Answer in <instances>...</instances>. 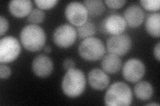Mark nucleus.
<instances>
[{"label":"nucleus","mask_w":160,"mask_h":106,"mask_svg":"<svg viewBox=\"0 0 160 106\" xmlns=\"http://www.w3.org/2000/svg\"><path fill=\"white\" fill-rule=\"evenodd\" d=\"M19 37L23 47L31 52L42 50L46 41L44 30L36 24H29L25 26L20 32Z\"/></svg>","instance_id":"f257e3e1"},{"label":"nucleus","mask_w":160,"mask_h":106,"mask_svg":"<svg viewBox=\"0 0 160 106\" xmlns=\"http://www.w3.org/2000/svg\"><path fill=\"white\" fill-rule=\"evenodd\" d=\"M86 79L84 73L79 69L72 68L67 70L62 82V89L67 96L75 98L84 92Z\"/></svg>","instance_id":"f03ea898"},{"label":"nucleus","mask_w":160,"mask_h":106,"mask_svg":"<svg viewBox=\"0 0 160 106\" xmlns=\"http://www.w3.org/2000/svg\"><path fill=\"white\" fill-rule=\"evenodd\" d=\"M132 91L129 85L123 82H116L106 91L104 102L108 106L129 105L132 104Z\"/></svg>","instance_id":"7ed1b4c3"},{"label":"nucleus","mask_w":160,"mask_h":106,"mask_svg":"<svg viewBox=\"0 0 160 106\" xmlns=\"http://www.w3.org/2000/svg\"><path fill=\"white\" fill-rule=\"evenodd\" d=\"M78 53L83 59L96 61L104 56L106 47L101 39L92 37L83 39L79 44Z\"/></svg>","instance_id":"20e7f679"},{"label":"nucleus","mask_w":160,"mask_h":106,"mask_svg":"<svg viewBox=\"0 0 160 106\" xmlns=\"http://www.w3.org/2000/svg\"><path fill=\"white\" fill-rule=\"evenodd\" d=\"M21 52L18 40L13 36H7L0 40V62L8 63L17 59Z\"/></svg>","instance_id":"39448f33"},{"label":"nucleus","mask_w":160,"mask_h":106,"mask_svg":"<svg viewBox=\"0 0 160 106\" xmlns=\"http://www.w3.org/2000/svg\"><path fill=\"white\" fill-rule=\"evenodd\" d=\"M78 37L77 31L72 25L62 24L55 29L53 40L58 47L68 48L76 42Z\"/></svg>","instance_id":"423d86ee"},{"label":"nucleus","mask_w":160,"mask_h":106,"mask_svg":"<svg viewBox=\"0 0 160 106\" xmlns=\"http://www.w3.org/2000/svg\"><path fill=\"white\" fill-rule=\"evenodd\" d=\"M127 27L126 20L118 13L109 15L100 23L99 29L102 33L118 35L122 34Z\"/></svg>","instance_id":"0eeeda50"},{"label":"nucleus","mask_w":160,"mask_h":106,"mask_svg":"<svg viewBox=\"0 0 160 106\" xmlns=\"http://www.w3.org/2000/svg\"><path fill=\"white\" fill-rule=\"evenodd\" d=\"M65 16L68 21L76 27H79L88 21V12L83 3L72 2L65 9Z\"/></svg>","instance_id":"6e6552de"},{"label":"nucleus","mask_w":160,"mask_h":106,"mask_svg":"<svg viewBox=\"0 0 160 106\" xmlns=\"http://www.w3.org/2000/svg\"><path fill=\"white\" fill-rule=\"evenodd\" d=\"M146 73V66L139 59L133 58L128 60L122 68L123 76L127 81L135 83L139 82Z\"/></svg>","instance_id":"1a4fd4ad"},{"label":"nucleus","mask_w":160,"mask_h":106,"mask_svg":"<svg viewBox=\"0 0 160 106\" xmlns=\"http://www.w3.org/2000/svg\"><path fill=\"white\" fill-rule=\"evenodd\" d=\"M107 49L109 53L118 56H123L126 54L132 46V41L129 35L120 34L112 35L107 41Z\"/></svg>","instance_id":"9d476101"},{"label":"nucleus","mask_w":160,"mask_h":106,"mask_svg":"<svg viewBox=\"0 0 160 106\" xmlns=\"http://www.w3.org/2000/svg\"><path fill=\"white\" fill-rule=\"evenodd\" d=\"M32 68L33 73L40 78H46L51 75L53 70V63L46 54H39L34 58Z\"/></svg>","instance_id":"9b49d317"},{"label":"nucleus","mask_w":160,"mask_h":106,"mask_svg":"<svg viewBox=\"0 0 160 106\" xmlns=\"http://www.w3.org/2000/svg\"><path fill=\"white\" fill-rule=\"evenodd\" d=\"M88 82L93 89L102 91L106 89L110 82V78L104 70L93 68L88 76Z\"/></svg>","instance_id":"f8f14e48"},{"label":"nucleus","mask_w":160,"mask_h":106,"mask_svg":"<svg viewBox=\"0 0 160 106\" xmlns=\"http://www.w3.org/2000/svg\"><path fill=\"white\" fill-rule=\"evenodd\" d=\"M123 18L129 27L136 28L143 22L145 13L143 10L139 6L132 4L125 10Z\"/></svg>","instance_id":"ddd939ff"},{"label":"nucleus","mask_w":160,"mask_h":106,"mask_svg":"<svg viewBox=\"0 0 160 106\" xmlns=\"http://www.w3.org/2000/svg\"><path fill=\"white\" fill-rule=\"evenodd\" d=\"M33 8V3L30 0H12L8 3L9 12L14 17L23 18L28 16Z\"/></svg>","instance_id":"4468645a"},{"label":"nucleus","mask_w":160,"mask_h":106,"mask_svg":"<svg viewBox=\"0 0 160 106\" xmlns=\"http://www.w3.org/2000/svg\"><path fill=\"white\" fill-rule=\"evenodd\" d=\"M101 66L106 73L115 74L122 68V61L118 55L109 53L103 57Z\"/></svg>","instance_id":"2eb2a0df"},{"label":"nucleus","mask_w":160,"mask_h":106,"mask_svg":"<svg viewBox=\"0 0 160 106\" xmlns=\"http://www.w3.org/2000/svg\"><path fill=\"white\" fill-rule=\"evenodd\" d=\"M160 13L155 12L149 14L146 21V29L148 34L153 37H160Z\"/></svg>","instance_id":"dca6fc26"},{"label":"nucleus","mask_w":160,"mask_h":106,"mask_svg":"<svg viewBox=\"0 0 160 106\" xmlns=\"http://www.w3.org/2000/svg\"><path fill=\"white\" fill-rule=\"evenodd\" d=\"M134 94L138 99L146 101L151 99L153 94L152 84L146 81H139L134 87Z\"/></svg>","instance_id":"f3484780"},{"label":"nucleus","mask_w":160,"mask_h":106,"mask_svg":"<svg viewBox=\"0 0 160 106\" xmlns=\"http://www.w3.org/2000/svg\"><path fill=\"white\" fill-rule=\"evenodd\" d=\"M83 3L88 10V15L92 17L101 16L106 10L105 5L101 0H85Z\"/></svg>","instance_id":"a211bd4d"},{"label":"nucleus","mask_w":160,"mask_h":106,"mask_svg":"<svg viewBox=\"0 0 160 106\" xmlns=\"http://www.w3.org/2000/svg\"><path fill=\"white\" fill-rule=\"evenodd\" d=\"M76 31L79 38L85 39L92 37L96 33V27L92 22L87 21L81 26L78 27Z\"/></svg>","instance_id":"6ab92c4d"},{"label":"nucleus","mask_w":160,"mask_h":106,"mask_svg":"<svg viewBox=\"0 0 160 106\" xmlns=\"http://www.w3.org/2000/svg\"><path fill=\"white\" fill-rule=\"evenodd\" d=\"M46 17V13L42 9L39 8L33 9L29 14L28 17V21L32 24H38L43 21Z\"/></svg>","instance_id":"aec40b11"},{"label":"nucleus","mask_w":160,"mask_h":106,"mask_svg":"<svg viewBox=\"0 0 160 106\" xmlns=\"http://www.w3.org/2000/svg\"><path fill=\"white\" fill-rule=\"evenodd\" d=\"M142 7L148 11H158L160 7L159 0H142L139 2Z\"/></svg>","instance_id":"412c9836"},{"label":"nucleus","mask_w":160,"mask_h":106,"mask_svg":"<svg viewBox=\"0 0 160 106\" xmlns=\"http://www.w3.org/2000/svg\"><path fill=\"white\" fill-rule=\"evenodd\" d=\"M35 3L41 9H49L53 7L58 3L57 0H35Z\"/></svg>","instance_id":"4be33fe9"},{"label":"nucleus","mask_w":160,"mask_h":106,"mask_svg":"<svg viewBox=\"0 0 160 106\" xmlns=\"http://www.w3.org/2000/svg\"><path fill=\"white\" fill-rule=\"evenodd\" d=\"M107 6L112 9H119L126 3V0H106L104 2Z\"/></svg>","instance_id":"5701e85b"},{"label":"nucleus","mask_w":160,"mask_h":106,"mask_svg":"<svg viewBox=\"0 0 160 106\" xmlns=\"http://www.w3.org/2000/svg\"><path fill=\"white\" fill-rule=\"evenodd\" d=\"M12 75V70L6 64L2 63L0 64V78L2 79H6Z\"/></svg>","instance_id":"b1692460"},{"label":"nucleus","mask_w":160,"mask_h":106,"mask_svg":"<svg viewBox=\"0 0 160 106\" xmlns=\"http://www.w3.org/2000/svg\"><path fill=\"white\" fill-rule=\"evenodd\" d=\"M0 27H1V30H0V35L3 36V35L6 33L9 28V23L8 19L3 17V16H0Z\"/></svg>","instance_id":"393cba45"},{"label":"nucleus","mask_w":160,"mask_h":106,"mask_svg":"<svg viewBox=\"0 0 160 106\" xmlns=\"http://www.w3.org/2000/svg\"><path fill=\"white\" fill-rule=\"evenodd\" d=\"M76 67V63L72 58H66L63 62V67L65 70H68L69 69L73 68Z\"/></svg>","instance_id":"a878e982"},{"label":"nucleus","mask_w":160,"mask_h":106,"mask_svg":"<svg viewBox=\"0 0 160 106\" xmlns=\"http://www.w3.org/2000/svg\"><path fill=\"white\" fill-rule=\"evenodd\" d=\"M154 57L157 59L158 61H159L160 58V42H158L153 48Z\"/></svg>","instance_id":"bb28decb"},{"label":"nucleus","mask_w":160,"mask_h":106,"mask_svg":"<svg viewBox=\"0 0 160 106\" xmlns=\"http://www.w3.org/2000/svg\"><path fill=\"white\" fill-rule=\"evenodd\" d=\"M43 51L46 53H50L52 52V47L50 46H46L43 47Z\"/></svg>","instance_id":"cd10ccee"},{"label":"nucleus","mask_w":160,"mask_h":106,"mask_svg":"<svg viewBox=\"0 0 160 106\" xmlns=\"http://www.w3.org/2000/svg\"><path fill=\"white\" fill-rule=\"evenodd\" d=\"M146 105H148V106H151V105H156V106H159V105L158 104H156V103H149L148 104H146Z\"/></svg>","instance_id":"c85d7f7f"}]
</instances>
